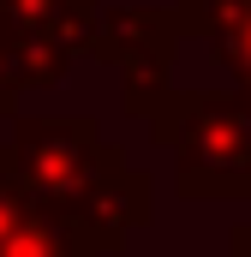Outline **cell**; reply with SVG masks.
Masks as SVG:
<instances>
[{
	"mask_svg": "<svg viewBox=\"0 0 251 257\" xmlns=\"http://www.w3.org/2000/svg\"><path fill=\"white\" fill-rule=\"evenodd\" d=\"M6 257H102L96 239L72 221V215H48V209H30L18 239L6 245Z\"/></svg>",
	"mask_w": 251,
	"mask_h": 257,
	"instance_id": "6",
	"label": "cell"
},
{
	"mask_svg": "<svg viewBox=\"0 0 251 257\" xmlns=\"http://www.w3.org/2000/svg\"><path fill=\"white\" fill-rule=\"evenodd\" d=\"M186 42L180 18L162 6H108L96 18L90 54L120 66V102L126 114L156 120V108L174 96V48Z\"/></svg>",
	"mask_w": 251,
	"mask_h": 257,
	"instance_id": "3",
	"label": "cell"
},
{
	"mask_svg": "<svg viewBox=\"0 0 251 257\" xmlns=\"http://www.w3.org/2000/svg\"><path fill=\"white\" fill-rule=\"evenodd\" d=\"M174 6H203V0H174Z\"/></svg>",
	"mask_w": 251,
	"mask_h": 257,
	"instance_id": "10",
	"label": "cell"
},
{
	"mask_svg": "<svg viewBox=\"0 0 251 257\" xmlns=\"http://www.w3.org/2000/svg\"><path fill=\"white\" fill-rule=\"evenodd\" d=\"M96 0H0V36H72L96 42Z\"/></svg>",
	"mask_w": 251,
	"mask_h": 257,
	"instance_id": "5",
	"label": "cell"
},
{
	"mask_svg": "<svg viewBox=\"0 0 251 257\" xmlns=\"http://www.w3.org/2000/svg\"><path fill=\"white\" fill-rule=\"evenodd\" d=\"M12 108H18V96H12V90H6V78H0V114H12ZM12 120H18V114H12Z\"/></svg>",
	"mask_w": 251,
	"mask_h": 257,
	"instance_id": "9",
	"label": "cell"
},
{
	"mask_svg": "<svg viewBox=\"0 0 251 257\" xmlns=\"http://www.w3.org/2000/svg\"><path fill=\"white\" fill-rule=\"evenodd\" d=\"M150 138L174 150L180 197H251V102L239 90H174Z\"/></svg>",
	"mask_w": 251,
	"mask_h": 257,
	"instance_id": "1",
	"label": "cell"
},
{
	"mask_svg": "<svg viewBox=\"0 0 251 257\" xmlns=\"http://www.w3.org/2000/svg\"><path fill=\"white\" fill-rule=\"evenodd\" d=\"M150 215H156V186H150V174H144V168H120L102 192L90 197V209L78 215V227L96 239V251L108 257L114 245H126V233L150 227Z\"/></svg>",
	"mask_w": 251,
	"mask_h": 257,
	"instance_id": "4",
	"label": "cell"
},
{
	"mask_svg": "<svg viewBox=\"0 0 251 257\" xmlns=\"http://www.w3.org/2000/svg\"><path fill=\"white\" fill-rule=\"evenodd\" d=\"M227 245H233V257H251V221H239V227L227 233Z\"/></svg>",
	"mask_w": 251,
	"mask_h": 257,
	"instance_id": "8",
	"label": "cell"
},
{
	"mask_svg": "<svg viewBox=\"0 0 251 257\" xmlns=\"http://www.w3.org/2000/svg\"><path fill=\"white\" fill-rule=\"evenodd\" d=\"M120 168H126V156L114 144H102V126L90 114H78V120L18 114L12 132L0 138V174L24 192V203L48 209V215H72V221L90 209V197Z\"/></svg>",
	"mask_w": 251,
	"mask_h": 257,
	"instance_id": "2",
	"label": "cell"
},
{
	"mask_svg": "<svg viewBox=\"0 0 251 257\" xmlns=\"http://www.w3.org/2000/svg\"><path fill=\"white\" fill-rule=\"evenodd\" d=\"M24 215H30V203H24V192L0 174V257H6V245L18 239V227H24Z\"/></svg>",
	"mask_w": 251,
	"mask_h": 257,
	"instance_id": "7",
	"label": "cell"
}]
</instances>
